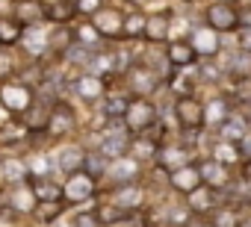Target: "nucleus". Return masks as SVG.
<instances>
[{
    "mask_svg": "<svg viewBox=\"0 0 251 227\" xmlns=\"http://www.w3.org/2000/svg\"><path fill=\"white\" fill-rule=\"evenodd\" d=\"M177 118H180V124H186V127H198V124L204 121V109H201V103H198L195 97L183 94V97L177 100Z\"/></svg>",
    "mask_w": 251,
    "mask_h": 227,
    "instance_id": "1",
    "label": "nucleus"
},
{
    "mask_svg": "<svg viewBox=\"0 0 251 227\" xmlns=\"http://www.w3.org/2000/svg\"><path fill=\"white\" fill-rule=\"evenodd\" d=\"M124 115H127V124H130L133 130H142V127H148V124L154 121V106H151L148 100H133Z\"/></svg>",
    "mask_w": 251,
    "mask_h": 227,
    "instance_id": "2",
    "label": "nucleus"
},
{
    "mask_svg": "<svg viewBox=\"0 0 251 227\" xmlns=\"http://www.w3.org/2000/svg\"><path fill=\"white\" fill-rule=\"evenodd\" d=\"M207 24H213V30H233L236 27V12L225 3H213L207 9Z\"/></svg>",
    "mask_w": 251,
    "mask_h": 227,
    "instance_id": "3",
    "label": "nucleus"
},
{
    "mask_svg": "<svg viewBox=\"0 0 251 227\" xmlns=\"http://www.w3.org/2000/svg\"><path fill=\"white\" fill-rule=\"evenodd\" d=\"M172 186L180 189V192H195V189L201 186V171L192 168V165H180V168H175V174H172Z\"/></svg>",
    "mask_w": 251,
    "mask_h": 227,
    "instance_id": "4",
    "label": "nucleus"
},
{
    "mask_svg": "<svg viewBox=\"0 0 251 227\" xmlns=\"http://www.w3.org/2000/svg\"><path fill=\"white\" fill-rule=\"evenodd\" d=\"M0 100H3L9 109H15V112H21V109H27L30 106V91L24 89V86H3V91H0Z\"/></svg>",
    "mask_w": 251,
    "mask_h": 227,
    "instance_id": "5",
    "label": "nucleus"
},
{
    "mask_svg": "<svg viewBox=\"0 0 251 227\" xmlns=\"http://www.w3.org/2000/svg\"><path fill=\"white\" fill-rule=\"evenodd\" d=\"M121 24H124V18H121L115 9H100V12L95 15V30H98V33L118 36V33H121Z\"/></svg>",
    "mask_w": 251,
    "mask_h": 227,
    "instance_id": "6",
    "label": "nucleus"
},
{
    "mask_svg": "<svg viewBox=\"0 0 251 227\" xmlns=\"http://www.w3.org/2000/svg\"><path fill=\"white\" fill-rule=\"evenodd\" d=\"M92 177H83V174H74L68 183H65V198L68 201H83V198H89L92 195Z\"/></svg>",
    "mask_w": 251,
    "mask_h": 227,
    "instance_id": "7",
    "label": "nucleus"
},
{
    "mask_svg": "<svg viewBox=\"0 0 251 227\" xmlns=\"http://www.w3.org/2000/svg\"><path fill=\"white\" fill-rule=\"evenodd\" d=\"M42 15H48V9H42L39 0H21V3L15 6V21L18 24H33Z\"/></svg>",
    "mask_w": 251,
    "mask_h": 227,
    "instance_id": "8",
    "label": "nucleus"
},
{
    "mask_svg": "<svg viewBox=\"0 0 251 227\" xmlns=\"http://www.w3.org/2000/svg\"><path fill=\"white\" fill-rule=\"evenodd\" d=\"M169 18H172V12H160V15L148 18V24H145V36H148L151 42L166 39V33H169Z\"/></svg>",
    "mask_w": 251,
    "mask_h": 227,
    "instance_id": "9",
    "label": "nucleus"
},
{
    "mask_svg": "<svg viewBox=\"0 0 251 227\" xmlns=\"http://www.w3.org/2000/svg\"><path fill=\"white\" fill-rule=\"evenodd\" d=\"M77 91H80V97H86V100H95V97L103 91V80H100L98 74H86V77H80V83H77Z\"/></svg>",
    "mask_w": 251,
    "mask_h": 227,
    "instance_id": "10",
    "label": "nucleus"
},
{
    "mask_svg": "<svg viewBox=\"0 0 251 227\" xmlns=\"http://www.w3.org/2000/svg\"><path fill=\"white\" fill-rule=\"evenodd\" d=\"M195 53H204V56H210V53H216V47H219V39H216V33L213 30H198L195 33Z\"/></svg>",
    "mask_w": 251,
    "mask_h": 227,
    "instance_id": "11",
    "label": "nucleus"
},
{
    "mask_svg": "<svg viewBox=\"0 0 251 227\" xmlns=\"http://www.w3.org/2000/svg\"><path fill=\"white\" fill-rule=\"evenodd\" d=\"M56 165L65 168V171H74L77 165H83V151L80 148H62L56 154Z\"/></svg>",
    "mask_w": 251,
    "mask_h": 227,
    "instance_id": "12",
    "label": "nucleus"
},
{
    "mask_svg": "<svg viewBox=\"0 0 251 227\" xmlns=\"http://www.w3.org/2000/svg\"><path fill=\"white\" fill-rule=\"evenodd\" d=\"M169 59H172L175 65H189V62L195 59V47L186 45V42H177V45L169 47Z\"/></svg>",
    "mask_w": 251,
    "mask_h": 227,
    "instance_id": "13",
    "label": "nucleus"
},
{
    "mask_svg": "<svg viewBox=\"0 0 251 227\" xmlns=\"http://www.w3.org/2000/svg\"><path fill=\"white\" fill-rule=\"evenodd\" d=\"M124 151H127V136H124V133H106V139H103V154H106V157H121Z\"/></svg>",
    "mask_w": 251,
    "mask_h": 227,
    "instance_id": "14",
    "label": "nucleus"
},
{
    "mask_svg": "<svg viewBox=\"0 0 251 227\" xmlns=\"http://www.w3.org/2000/svg\"><path fill=\"white\" fill-rule=\"evenodd\" d=\"M68 130H71V112L65 106H59L53 115H50V133L59 136V133H68Z\"/></svg>",
    "mask_w": 251,
    "mask_h": 227,
    "instance_id": "15",
    "label": "nucleus"
},
{
    "mask_svg": "<svg viewBox=\"0 0 251 227\" xmlns=\"http://www.w3.org/2000/svg\"><path fill=\"white\" fill-rule=\"evenodd\" d=\"M74 12H77V3H71V0H59V3L48 6V18H53V21H68Z\"/></svg>",
    "mask_w": 251,
    "mask_h": 227,
    "instance_id": "16",
    "label": "nucleus"
},
{
    "mask_svg": "<svg viewBox=\"0 0 251 227\" xmlns=\"http://www.w3.org/2000/svg\"><path fill=\"white\" fill-rule=\"evenodd\" d=\"M198 171H201V180H210L213 186H222L225 183V168L219 162H204Z\"/></svg>",
    "mask_w": 251,
    "mask_h": 227,
    "instance_id": "17",
    "label": "nucleus"
},
{
    "mask_svg": "<svg viewBox=\"0 0 251 227\" xmlns=\"http://www.w3.org/2000/svg\"><path fill=\"white\" fill-rule=\"evenodd\" d=\"M18 36H21V24H18V21H15V24H12V21H0V42H9V45H12Z\"/></svg>",
    "mask_w": 251,
    "mask_h": 227,
    "instance_id": "18",
    "label": "nucleus"
},
{
    "mask_svg": "<svg viewBox=\"0 0 251 227\" xmlns=\"http://www.w3.org/2000/svg\"><path fill=\"white\" fill-rule=\"evenodd\" d=\"M222 115H225V103H222V100H213V103L204 109V121H210V124H216V121H225Z\"/></svg>",
    "mask_w": 251,
    "mask_h": 227,
    "instance_id": "19",
    "label": "nucleus"
},
{
    "mask_svg": "<svg viewBox=\"0 0 251 227\" xmlns=\"http://www.w3.org/2000/svg\"><path fill=\"white\" fill-rule=\"evenodd\" d=\"M145 24H148V21H145L139 12H133L130 18H124V30H127L130 36H136V33H145Z\"/></svg>",
    "mask_w": 251,
    "mask_h": 227,
    "instance_id": "20",
    "label": "nucleus"
},
{
    "mask_svg": "<svg viewBox=\"0 0 251 227\" xmlns=\"http://www.w3.org/2000/svg\"><path fill=\"white\" fill-rule=\"evenodd\" d=\"M133 89H136L139 94H145L148 89H154V77H151V74H142V71H136V74H133Z\"/></svg>",
    "mask_w": 251,
    "mask_h": 227,
    "instance_id": "21",
    "label": "nucleus"
},
{
    "mask_svg": "<svg viewBox=\"0 0 251 227\" xmlns=\"http://www.w3.org/2000/svg\"><path fill=\"white\" fill-rule=\"evenodd\" d=\"M33 198H36V195H33ZM33 198H30V192H27V189H18V192H15V198H12V206H15V209H21V212H27V209L33 206Z\"/></svg>",
    "mask_w": 251,
    "mask_h": 227,
    "instance_id": "22",
    "label": "nucleus"
},
{
    "mask_svg": "<svg viewBox=\"0 0 251 227\" xmlns=\"http://www.w3.org/2000/svg\"><path fill=\"white\" fill-rule=\"evenodd\" d=\"M33 192H36V198H42L45 204H53V201L59 198V189H56V186H48V183L39 186V189H33Z\"/></svg>",
    "mask_w": 251,
    "mask_h": 227,
    "instance_id": "23",
    "label": "nucleus"
},
{
    "mask_svg": "<svg viewBox=\"0 0 251 227\" xmlns=\"http://www.w3.org/2000/svg\"><path fill=\"white\" fill-rule=\"evenodd\" d=\"M242 130H245V124H242V121H239V118H236V121H230V124H225V127H222V133H225V136H227V139H239V136H242Z\"/></svg>",
    "mask_w": 251,
    "mask_h": 227,
    "instance_id": "24",
    "label": "nucleus"
},
{
    "mask_svg": "<svg viewBox=\"0 0 251 227\" xmlns=\"http://www.w3.org/2000/svg\"><path fill=\"white\" fill-rule=\"evenodd\" d=\"M213 204V198H210V192H192V206H198V209H207Z\"/></svg>",
    "mask_w": 251,
    "mask_h": 227,
    "instance_id": "25",
    "label": "nucleus"
},
{
    "mask_svg": "<svg viewBox=\"0 0 251 227\" xmlns=\"http://www.w3.org/2000/svg\"><path fill=\"white\" fill-rule=\"evenodd\" d=\"M68 42H71V36H68L65 30H62V33H53V36H50V45H53V47H59V50H68Z\"/></svg>",
    "mask_w": 251,
    "mask_h": 227,
    "instance_id": "26",
    "label": "nucleus"
},
{
    "mask_svg": "<svg viewBox=\"0 0 251 227\" xmlns=\"http://www.w3.org/2000/svg\"><path fill=\"white\" fill-rule=\"evenodd\" d=\"M133 171H136V165H133V162H118V165L112 168V174H115V177H127V174H133Z\"/></svg>",
    "mask_w": 251,
    "mask_h": 227,
    "instance_id": "27",
    "label": "nucleus"
},
{
    "mask_svg": "<svg viewBox=\"0 0 251 227\" xmlns=\"http://www.w3.org/2000/svg\"><path fill=\"white\" fill-rule=\"evenodd\" d=\"M222 159H227V162H233L236 159V148H230V145H219V151H216Z\"/></svg>",
    "mask_w": 251,
    "mask_h": 227,
    "instance_id": "28",
    "label": "nucleus"
},
{
    "mask_svg": "<svg viewBox=\"0 0 251 227\" xmlns=\"http://www.w3.org/2000/svg\"><path fill=\"white\" fill-rule=\"evenodd\" d=\"M118 201H121V204H136V201H139V192H136V189H127V192L118 195Z\"/></svg>",
    "mask_w": 251,
    "mask_h": 227,
    "instance_id": "29",
    "label": "nucleus"
},
{
    "mask_svg": "<svg viewBox=\"0 0 251 227\" xmlns=\"http://www.w3.org/2000/svg\"><path fill=\"white\" fill-rule=\"evenodd\" d=\"M216 227H236V221H233L230 212H222V215L216 218Z\"/></svg>",
    "mask_w": 251,
    "mask_h": 227,
    "instance_id": "30",
    "label": "nucleus"
},
{
    "mask_svg": "<svg viewBox=\"0 0 251 227\" xmlns=\"http://www.w3.org/2000/svg\"><path fill=\"white\" fill-rule=\"evenodd\" d=\"M9 71H12V56L0 53V77H3V74H9Z\"/></svg>",
    "mask_w": 251,
    "mask_h": 227,
    "instance_id": "31",
    "label": "nucleus"
},
{
    "mask_svg": "<svg viewBox=\"0 0 251 227\" xmlns=\"http://www.w3.org/2000/svg\"><path fill=\"white\" fill-rule=\"evenodd\" d=\"M100 6V0H80L77 3V9H83V12H95Z\"/></svg>",
    "mask_w": 251,
    "mask_h": 227,
    "instance_id": "32",
    "label": "nucleus"
},
{
    "mask_svg": "<svg viewBox=\"0 0 251 227\" xmlns=\"http://www.w3.org/2000/svg\"><path fill=\"white\" fill-rule=\"evenodd\" d=\"M89 171H92V174H100V171H103V165H100L98 157H89Z\"/></svg>",
    "mask_w": 251,
    "mask_h": 227,
    "instance_id": "33",
    "label": "nucleus"
},
{
    "mask_svg": "<svg viewBox=\"0 0 251 227\" xmlns=\"http://www.w3.org/2000/svg\"><path fill=\"white\" fill-rule=\"evenodd\" d=\"M115 218H121L118 209H100V221H115Z\"/></svg>",
    "mask_w": 251,
    "mask_h": 227,
    "instance_id": "34",
    "label": "nucleus"
},
{
    "mask_svg": "<svg viewBox=\"0 0 251 227\" xmlns=\"http://www.w3.org/2000/svg\"><path fill=\"white\" fill-rule=\"evenodd\" d=\"M6 177H21V168H18V162H6Z\"/></svg>",
    "mask_w": 251,
    "mask_h": 227,
    "instance_id": "35",
    "label": "nucleus"
},
{
    "mask_svg": "<svg viewBox=\"0 0 251 227\" xmlns=\"http://www.w3.org/2000/svg\"><path fill=\"white\" fill-rule=\"evenodd\" d=\"M77 227H95V221H92L89 215H80V218H77Z\"/></svg>",
    "mask_w": 251,
    "mask_h": 227,
    "instance_id": "36",
    "label": "nucleus"
},
{
    "mask_svg": "<svg viewBox=\"0 0 251 227\" xmlns=\"http://www.w3.org/2000/svg\"><path fill=\"white\" fill-rule=\"evenodd\" d=\"M242 47H245V50H251V33H245V36H242Z\"/></svg>",
    "mask_w": 251,
    "mask_h": 227,
    "instance_id": "37",
    "label": "nucleus"
},
{
    "mask_svg": "<svg viewBox=\"0 0 251 227\" xmlns=\"http://www.w3.org/2000/svg\"><path fill=\"white\" fill-rule=\"evenodd\" d=\"M0 227H9V221H6V218H0Z\"/></svg>",
    "mask_w": 251,
    "mask_h": 227,
    "instance_id": "38",
    "label": "nucleus"
},
{
    "mask_svg": "<svg viewBox=\"0 0 251 227\" xmlns=\"http://www.w3.org/2000/svg\"><path fill=\"white\" fill-rule=\"evenodd\" d=\"M242 3H245V6H248V9H251V0H242Z\"/></svg>",
    "mask_w": 251,
    "mask_h": 227,
    "instance_id": "39",
    "label": "nucleus"
}]
</instances>
